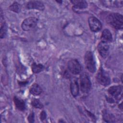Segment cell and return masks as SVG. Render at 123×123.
I'll return each mask as SVG.
<instances>
[{
	"instance_id": "8992f818",
	"label": "cell",
	"mask_w": 123,
	"mask_h": 123,
	"mask_svg": "<svg viewBox=\"0 0 123 123\" xmlns=\"http://www.w3.org/2000/svg\"><path fill=\"white\" fill-rule=\"evenodd\" d=\"M88 22L90 29L92 31L97 32L101 29V23L96 17L94 16L90 17L88 19Z\"/></svg>"
},
{
	"instance_id": "52a82bcc",
	"label": "cell",
	"mask_w": 123,
	"mask_h": 123,
	"mask_svg": "<svg viewBox=\"0 0 123 123\" xmlns=\"http://www.w3.org/2000/svg\"><path fill=\"white\" fill-rule=\"evenodd\" d=\"M69 70L74 74H77L81 71V66L77 60L73 59L69 61L67 63Z\"/></svg>"
},
{
	"instance_id": "9a60e30c",
	"label": "cell",
	"mask_w": 123,
	"mask_h": 123,
	"mask_svg": "<svg viewBox=\"0 0 123 123\" xmlns=\"http://www.w3.org/2000/svg\"><path fill=\"white\" fill-rule=\"evenodd\" d=\"M30 92L33 95H39L42 92V89L38 84H34L30 87Z\"/></svg>"
},
{
	"instance_id": "7402d4cb",
	"label": "cell",
	"mask_w": 123,
	"mask_h": 123,
	"mask_svg": "<svg viewBox=\"0 0 123 123\" xmlns=\"http://www.w3.org/2000/svg\"><path fill=\"white\" fill-rule=\"evenodd\" d=\"M40 118L41 121H43L46 118V113L44 111H43L41 112L40 114Z\"/></svg>"
},
{
	"instance_id": "5b68a950",
	"label": "cell",
	"mask_w": 123,
	"mask_h": 123,
	"mask_svg": "<svg viewBox=\"0 0 123 123\" xmlns=\"http://www.w3.org/2000/svg\"><path fill=\"white\" fill-rule=\"evenodd\" d=\"M37 21V19L34 17L27 18L22 22L21 25L22 28L25 31L31 30L36 26Z\"/></svg>"
},
{
	"instance_id": "8fae6325",
	"label": "cell",
	"mask_w": 123,
	"mask_h": 123,
	"mask_svg": "<svg viewBox=\"0 0 123 123\" xmlns=\"http://www.w3.org/2000/svg\"><path fill=\"white\" fill-rule=\"evenodd\" d=\"M79 85L77 80L75 78L71 80L70 84V90L72 95L75 97L79 94Z\"/></svg>"
},
{
	"instance_id": "ba28073f",
	"label": "cell",
	"mask_w": 123,
	"mask_h": 123,
	"mask_svg": "<svg viewBox=\"0 0 123 123\" xmlns=\"http://www.w3.org/2000/svg\"><path fill=\"white\" fill-rule=\"evenodd\" d=\"M123 86H115L110 87L108 89L109 94L117 99H120L122 97Z\"/></svg>"
},
{
	"instance_id": "ac0fdd59",
	"label": "cell",
	"mask_w": 123,
	"mask_h": 123,
	"mask_svg": "<svg viewBox=\"0 0 123 123\" xmlns=\"http://www.w3.org/2000/svg\"><path fill=\"white\" fill-rule=\"evenodd\" d=\"M7 27L5 22L2 23L1 24L0 29V37L1 38H4L7 34Z\"/></svg>"
},
{
	"instance_id": "9c48e42d",
	"label": "cell",
	"mask_w": 123,
	"mask_h": 123,
	"mask_svg": "<svg viewBox=\"0 0 123 123\" xmlns=\"http://www.w3.org/2000/svg\"><path fill=\"white\" fill-rule=\"evenodd\" d=\"M98 49L99 54L103 58H106L109 53V46L107 43L100 42L98 45Z\"/></svg>"
},
{
	"instance_id": "7c38bea8",
	"label": "cell",
	"mask_w": 123,
	"mask_h": 123,
	"mask_svg": "<svg viewBox=\"0 0 123 123\" xmlns=\"http://www.w3.org/2000/svg\"><path fill=\"white\" fill-rule=\"evenodd\" d=\"M100 38L101 41L103 42L108 43V42H111L112 41V37L110 31L107 29H104L101 33Z\"/></svg>"
},
{
	"instance_id": "277c9868",
	"label": "cell",
	"mask_w": 123,
	"mask_h": 123,
	"mask_svg": "<svg viewBox=\"0 0 123 123\" xmlns=\"http://www.w3.org/2000/svg\"><path fill=\"white\" fill-rule=\"evenodd\" d=\"M96 78L98 83L102 86H108L111 83V79L109 74L101 67L98 70Z\"/></svg>"
},
{
	"instance_id": "4fadbf2b",
	"label": "cell",
	"mask_w": 123,
	"mask_h": 123,
	"mask_svg": "<svg viewBox=\"0 0 123 123\" xmlns=\"http://www.w3.org/2000/svg\"><path fill=\"white\" fill-rule=\"evenodd\" d=\"M13 101L17 109L22 111H24L25 109V101L23 99L18 98L16 96H14L13 98Z\"/></svg>"
},
{
	"instance_id": "44dd1931",
	"label": "cell",
	"mask_w": 123,
	"mask_h": 123,
	"mask_svg": "<svg viewBox=\"0 0 123 123\" xmlns=\"http://www.w3.org/2000/svg\"><path fill=\"white\" fill-rule=\"evenodd\" d=\"M28 120L29 123H33L34 122V113L32 112L30 113L28 117Z\"/></svg>"
},
{
	"instance_id": "6da1fadb",
	"label": "cell",
	"mask_w": 123,
	"mask_h": 123,
	"mask_svg": "<svg viewBox=\"0 0 123 123\" xmlns=\"http://www.w3.org/2000/svg\"><path fill=\"white\" fill-rule=\"evenodd\" d=\"M107 23L116 29H122L123 27V17L118 13H111L106 19Z\"/></svg>"
},
{
	"instance_id": "e0dca14e",
	"label": "cell",
	"mask_w": 123,
	"mask_h": 123,
	"mask_svg": "<svg viewBox=\"0 0 123 123\" xmlns=\"http://www.w3.org/2000/svg\"><path fill=\"white\" fill-rule=\"evenodd\" d=\"M103 120L108 123L114 122V116L111 114L108 113L107 111H103Z\"/></svg>"
},
{
	"instance_id": "2e32d148",
	"label": "cell",
	"mask_w": 123,
	"mask_h": 123,
	"mask_svg": "<svg viewBox=\"0 0 123 123\" xmlns=\"http://www.w3.org/2000/svg\"><path fill=\"white\" fill-rule=\"evenodd\" d=\"M32 71L35 74H37L41 72L44 69V66L41 64H37L33 63L31 66Z\"/></svg>"
},
{
	"instance_id": "ffe728a7",
	"label": "cell",
	"mask_w": 123,
	"mask_h": 123,
	"mask_svg": "<svg viewBox=\"0 0 123 123\" xmlns=\"http://www.w3.org/2000/svg\"><path fill=\"white\" fill-rule=\"evenodd\" d=\"M9 9L14 12H18L20 10V6L17 2H14L9 7Z\"/></svg>"
},
{
	"instance_id": "30bf717a",
	"label": "cell",
	"mask_w": 123,
	"mask_h": 123,
	"mask_svg": "<svg viewBox=\"0 0 123 123\" xmlns=\"http://www.w3.org/2000/svg\"><path fill=\"white\" fill-rule=\"evenodd\" d=\"M26 7L28 9H36L40 11H43L45 9L43 3L37 0H31L27 2Z\"/></svg>"
},
{
	"instance_id": "5bb4252c",
	"label": "cell",
	"mask_w": 123,
	"mask_h": 123,
	"mask_svg": "<svg viewBox=\"0 0 123 123\" xmlns=\"http://www.w3.org/2000/svg\"><path fill=\"white\" fill-rule=\"evenodd\" d=\"M71 2L74 4V7L76 9H83L86 8L87 6V4L85 0H73Z\"/></svg>"
},
{
	"instance_id": "7a4b0ae2",
	"label": "cell",
	"mask_w": 123,
	"mask_h": 123,
	"mask_svg": "<svg viewBox=\"0 0 123 123\" xmlns=\"http://www.w3.org/2000/svg\"><path fill=\"white\" fill-rule=\"evenodd\" d=\"M80 86L81 90L83 93H88L91 88V81L86 73H83L80 75Z\"/></svg>"
},
{
	"instance_id": "603a6c76",
	"label": "cell",
	"mask_w": 123,
	"mask_h": 123,
	"mask_svg": "<svg viewBox=\"0 0 123 123\" xmlns=\"http://www.w3.org/2000/svg\"><path fill=\"white\" fill-rule=\"evenodd\" d=\"M119 107L122 110V108H123V107H122V103L120 104V105L119 106Z\"/></svg>"
},
{
	"instance_id": "d6986e66",
	"label": "cell",
	"mask_w": 123,
	"mask_h": 123,
	"mask_svg": "<svg viewBox=\"0 0 123 123\" xmlns=\"http://www.w3.org/2000/svg\"><path fill=\"white\" fill-rule=\"evenodd\" d=\"M31 104L35 108L42 109L43 108V105L41 102L38 99H33L31 101Z\"/></svg>"
},
{
	"instance_id": "3957f363",
	"label": "cell",
	"mask_w": 123,
	"mask_h": 123,
	"mask_svg": "<svg viewBox=\"0 0 123 123\" xmlns=\"http://www.w3.org/2000/svg\"><path fill=\"white\" fill-rule=\"evenodd\" d=\"M84 61L87 69L91 73H94L96 70L95 62L92 52H86L84 56Z\"/></svg>"
},
{
	"instance_id": "cb8c5ba5",
	"label": "cell",
	"mask_w": 123,
	"mask_h": 123,
	"mask_svg": "<svg viewBox=\"0 0 123 123\" xmlns=\"http://www.w3.org/2000/svg\"><path fill=\"white\" fill-rule=\"evenodd\" d=\"M57 2H60V3H62V1H57Z\"/></svg>"
}]
</instances>
